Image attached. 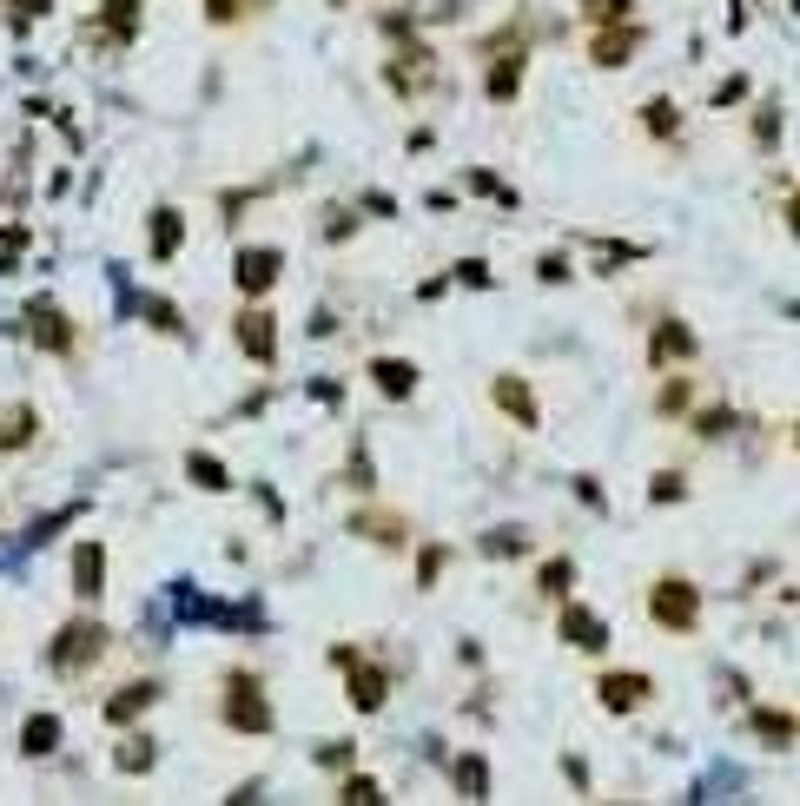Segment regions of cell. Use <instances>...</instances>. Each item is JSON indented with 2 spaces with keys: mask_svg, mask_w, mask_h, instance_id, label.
Instances as JSON below:
<instances>
[{
  "mask_svg": "<svg viewBox=\"0 0 800 806\" xmlns=\"http://www.w3.org/2000/svg\"><path fill=\"white\" fill-rule=\"evenodd\" d=\"M649 622L669 628V635H695V622H702V589L682 582V576H662V582L649 589Z\"/></svg>",
  "mask_w": 800,
  "mask_h": 806,
  "instance_id": "cell-1",
  "label": "cell"
},
{
  "mask_svg": "<svg viewBox=\"0 0 800 806\" xmlns=\"http://www.w3.org/2000/svg\"><path fill=\"white\" fill-rule=\"evenodd\" d=\"M225 721L238 734H271V701H265V688L252 675H232L225 681Z\"/></svg>",
  "mask_w": 800,
  "mask_h": 806,
  "instance_id": "cell-2",
  "label": "cell"
},
{
  "mask_svg": "<svg viewBox=\"0 0 800 806\" xmlns=\"http://www.w3.org/2000/svg\"><path fill=\"white\" fill-rule=\"evenodd\" d=\"M99 655H106V628H99V622H66L60 642H53V668H60V675H79V668H93Z\"/></svg>",
  "mask_w": 800,
  "mask_h": 806,
  "instance_id": "cell-3",
  "label": "cell"
},
{
  "mask_svg": "<svg viewBox=\"0 0 800 806\" xmlns=\"http://www.w3.org/2000/svg\"><path fill=\"white\" fill-rule=\"evenodd\" d=\"M232 344H238L252 364H271V357H278V318H271L265 304L238 311V318H232Z\"/></svg>",
  "mask_w": 800,
  "mask_h": 806,
  "instance_id": "cell-4",
  "label": "cell"
},
{
  "mask_svg": "<svg viewBox=\"0 0 800 806\" xmlns=\"http://www.w3.org/2000/svg\"><path fill=\"white\" fill-rule=\"evenodd\" d=\"M232 278H238V291H245V298H265V291L285 278V258H278V251H265V245H252V251H238V271H232Z\"/></svg>",
  "mask_w": 800,
  "mask_h": 806,
  "instance_id": "cell-5",
  "label": "cell"
},
{
  "mask_svg": "<svg viewBox=\"0 0 800 806\" xmlns=\"http://www.w3.org/2000/svg\"><path fill=\"white\" fill-rule=\"evenodd\" d=\"M490 404H497V410H503L516 430H536V423H543V410H536V390H530L523 377H497V384H490Z\"/></svg>",
  "mask_w": 800,
  "mask_h": 806,
  "instance_id": "cell-6",
  "label": "cell"
},
{
  "mask_svg": "<svg viewBox=\"0 0 800 806\" xmlns=\"http://www.w3.org/2000/svg\"><path fill=\"white\" fill-rule=\"evenodd\" d=\"M338 668L351 675V708H358V714H377V708H384V675H377L371 662H358V648H338Z\"/></svg>",
  "mask_w": 800,
  "mask_h": 806,
  "instance_id": "cell-7",
  "label": "cell"
},
{
  "mask_svg": "<svg viewBox=\"0 0 800 806\" xmlns=\"http://www.w3.org/2000/svg\"><path fill=\"white\" fill-rule=\"evenodd\" d=\"M636 46H642V26L616 20V26H596V40H589V60H596V66H629V60H636Z\"/></svg>",
  "mask_w": 800,
  "mask_h": 806,
  "instance_id": "cell-8",
  "label": "cell"
},
{
  "mask_svg": "<svg viewBox=\"0 0 800 806\" xmlns=\"http://www.w3.org/2000/svg\"><path fill=\"white\" fill-rule=\"evenodd\" d=\"M563 642H569V648H583V655H602V648H609V622H602L596 609L569 602V609H563Z\"/></svg>",
  "mask_w": 800,
  "mask_h": 806,
  "instance_id": "cell-9",
  "label": "cell"
},
{
  "mask_svg": "<svg viewBox=\"0 0 800 806\" xmlns=\"http://www.w3.org/2000/svg\"><path fill=\"white\" fill-rule=\"evenodd\" d=\"M26 331H33V344H46V351H60V357L73 351V318H66L60 304H46V298L26 311Z\"/></svg>",
  "mask_w": 800,
  "mask_h": 806,
  "instance_id": "cell-10",
  "label": "cell"
},
{
  "mask_svg": "<svg viewBox=\"0 0 800 806\" xmlns=\"http://www.w3.org/2000/svg\"><path fill=\"white\" fill-rule=\"evenodd\" d=\"M702 344H695V331L682 324V318H662L655 324V337H649V364L662 370V364H682V357H695Z\"/></svg>",
  "mask_w": 800,
  "mask_h": 806,
  "instance_id": "cell-11",
  "label": "cell"
},
{
  "mask_svg": "<svg viewBox=\"0 0 800 806\" xmlns=\"http://www.w3.org/2000/svg\"><path fill=\"white\" fill-rule=\"evenodd\" d=\"M596 695H602V708H609V714H629V708H642V701L655 695V681H649V675H602V681H596Z\"/></svg>",
  "mask_w": 800,
  "mask_h": 806,
  "instance_id": "cell-12",
  "label": "cell"
},
{
  "mask_svg": "<svg viewBox=\"0 0 800 806\" xmlns=\"http://www.w3.org/2000/svg\"><path fill=\"white\" fill-rule=\"evenodd\" d=\"M384 79H391L397 93H424V86L437 79V73H430V46H404V53L391 60V73H384Z\"/></svg>",
  "mask_w": 800,
  "mask_h": 806,
  "instance_id": "cell-13",
  "label": "cell"
},
{
  "mask_svg": "<svg viewBox=\"0 0 800 806\" xmlns=\"http://www.w3.org/2000/svg\"><path fill=\"white\" fill-rule=\"evenodd\" d=\"M99 576H106V549H99V542H79V549H73V589H79L86 602L106 589Z\"/></svg>",
  "mask_w": 800,
  "mask_h": 806,
  "instance_id": "cell-14",
  "label": "cell"
},
{
  "mask_svg": "<svg viewBox=\"0 0 800 806\" xmlns=\"http://www.w3.org/2000/svg\"><path fill=\"white\" fill-rule=\"evenodd\" d=\"M152 701H159V688H152V681H132V688H119V695L106 701V721H113V728H126V721H139Z\"/></svg>",
  "mask_w": 800,
  "mask_h": 806,
  "instance_id": "cell-15",
  "label": "cell"
},
{
  "mask_svg": "<svg viewBox=\"0 0 800 806\" xmlns=\"http://www.w3.org/2000/svg\"><path fill=\"white\" fill-rule=\"evenodd\" d=\"M516 79H523V53H516V46H503V60L490 66V79H483V86H490V99H497V106H510V99H516Z\"/></svg>",
  "mask_w": 800,
  "mask_h": 806,
  "instance_id": "cell-16",
  "label": "cell"
},
{
  "mask_svg": "<svg viewBox=\"0 0 800 806\" xmlns=\"http://www.w3.org/2000/svg\"><path fill=\"white\" fill-rule=\"evenodd\" d=\"M371 384H377L384 397H410V390H417V370H410L404 357H377V364H371Z\"/></svg>",
  "mask_w": 800,
  "mask_h": 806,
  "instance_id": "cell-17",
  "label": "cell"
},
{
  "mask_svg": "<svg viewBox=\"0 0 800 806\" xmlns=\"http://www.w3.org/2000/svg\"><path fill=\"white\" fill-rule=\"evenodd\" d=\"M179 245H185V218H179V212H166V205H159V212H152V258H159V265H166V258H172V251H179Z\"/></svg>",
  "mask_w": 800,
  "mask_h": 806,
  "instance_id": "cell-18",
  "label": "cell"
},
{
  "mask_svg": "<svg viewBox=\"0 0 800 806\" xmlns=\"http://www.w3.org/2000/svg\"><path fill=\"white\" fill-rule=\"evenodd\" d=\"M20 748H26V754H53V748H60V721H53V714H33V721L20 728Z\"/></svg>",
  "mask_w": 800,
  "mask_h": 806,
  "instance_id": "cell-19",
  "label": "cell"
},
{
  "mask_svg": "<svg viewBox=\"0 0 800 806\" xmlns=\"http://www.w3.org/2000/svg\"><path fill=\"white\" fill-rule=\"evenodd\" d=\"M457 794H463V800H490V767H483L477 754L457 761Z\"/></svg>",
  "mask_w": 800,
  "mask_h": 806,
  "instance_id": "cell-20",
  "label": "cell"
},
{
  "mask_svg": "<svg viewBox=\"0 0 800 806\" xmlns=\"http://www.w3.org/2000/svg\"><path fill=\"white\" fill-rule=\"evenodd\" d=\"M106 33L113 40H132L139 33V0H106Z\"/></svg>",
  "mask_w": 800,
  "mask_h": 806,
  "instance_id": "cell-21",
  "label": "cell"
},
{
  "mask_svg": "<svg viewBox=\"0 0 800 806\" xmlns=\"http://www.w3.org/2000/svg\"><path fill=\"white\" fill-rule=\"evenodd\" d=\"M33 423H40L33 410H7V417H0V450H20V443H33Z\"/></svg>",
  "mask_w": 800,
  "mask_h": 806,
  "instance_id": "cell-22",
  "label": "cell"
},
{
  "mask_svg": "<svg viewBox=\"0 0 800 806\" xmlns=\"http://www.w3.org/2000/svg\"><path fill=\"white\" fill-rule=\"evenodd\" d=\"M185 470H192V483H199V490H232V476H225V463H218V456H205V450H199V456H192Z\"/></svg>",
  "mask_w": 800,
  "mask_h": 806,
  "instance_id": "cell-23",
  "label": "cell"
},
{
  "mask_svg": "<svg viewBox=\"0 0 800 806\" xmlns=\"http://www.w3.org/2000/svg\"><path fill=\"white\" fill-rule=\"evenodd\" d=\"M636 13V0H583V20L589 26H616V20H629Z\"/></svg>",
  "mask_w": 800,
  "mask_h": 806,
  "instance_id": "cell-24",
  "label": "cell"
},
{
  "mask_svg": "<svg viewBox=\"0 0 800 806\" xmlns=\"http://www.w3.org/2000/svg\"><path fill=\"white\" fill-rule=\"evenodd\" d=\"M642 126H649L655 139H675V106H669V99H649V112H642Z\"/></svg>",
  "mask_w": 800,
  "mask_h": 806,
  "instance_id": "cell-25",
  "label": "cell"
},
{
  "mask_svg": "<svg viewBox=\"0 0 800 806\" xmlns=\"http://www.w3.org/2000/svg\"><path fill=\"white\" fill-rule=\"evenodd\" d=\"M338 800H351V806H377V800H384V794H377V781H364V774H351Z\"/></svg>",
  "mask_w": 800,
  "mask_h": 806,
  "instance_id": "cell-26",
  "label": "cell"
},
{
  "mask_svg": "<svg viewBox=\"0 0 800 806\" xmlns=\"http://www.w3.org/2000/svg\"><path fill=\"white\" fill-rule=\"evenodd\" d=\"M569 576H576V569H569L563 556H556V562H543V595H569Z\"/></svg>",
  "mask_w": 800,
  "mask_h": 806,
  "instance_id": "cell-27",
  "label": "cell"
},
{
  "mask_svg": "<svg viewBox=\"0 0 800 806\" xmlns=\"http://www.w3.org/2000/svg\"><path fill=\"white\" fill-rule=\"evenodd\" d=\"M755 734H775V748H781V741L794 734V721H788V714H755Z\"/></svg>",
  "mask_w": 800,
  "mask_h": 806,
  "instance_id": "cell-28",
  "label": "cell"
},
{
  "mask_svg": "<svg viewBox=\"0 0 800 806\" xmlns=\"http://www.w3.org/2000/svg\"><path fill=\"white\" fill-rule=\"evenodd\" d=\"M119 767H126V774H146V767H152V748H146V741L119 748Z\"/></svg>",
  "mask_w": 800,
  "mask_h": 806,
  "instance_id": "cell-29",
  "label": "cell"
},
{
  "mask_svg": "<svg viewBox=\"0 0 800 806\" xmlns=\"http://www.w3.org/2000/svg\"><path fill=\"white\" fill-rule=\"evenodd\" d=\"M245 13V0H205V20L212 26H225V20H238Z\"/></svg>",
  "mask_w": 800,
  "mask_h": 806,
  "instance_id": "cell-30",
  "label": "cell"
},
{
  "mask_svg": "<svg viewBox=\"0 0 800 806\" xmlns=\"http://www.w3.org/2000/svg\"><path fill=\"white\" fill-rule=\"evenodd\" d=\"M728 423H735V417H728V410H702V417H695V430H702V437H722V430H728Z\"/></svg>",
  "mask_w": 800,
  "mask_h": 806,
  "instance_id": "cell-31",
  "label": "cell"
},
{
  "mask_svg": "<svg viewBox=\"0 0 800 806\" xmlns=\"http://www.w3.org/2000/svg\"><path fill=\"white\" fill-rule=\"evenodd\" d=\"M358 529L377 536V542H397V523H384V516H358Z\"/></svg>",
  "mask_w": 800,
  "mask_h": 806,
  "instance_id": "cell-32",
  "label": "cell"
},
{
  "mask_svg": "<svg viewBox=\"0 0 800 806\" xmlns=\"http://www.w3.org/2000/svg\"><path fill=\"white\" fill-rule=\"evenodd\" d=\"M437 569H444V556H437V549H424V562H417V582L430 589V582H437Z\"/></svg>",
  "mask_w": 800,
  "mask_h": 806,
  "instance_id": "cell-33",
  "label": "cell"
},
{
  "mask_svg": "<svg viewBox=\"0 0 800 806\" xmlns=\"http://www.w3.org/2000/svg\"><path fill=\"white\" fill-rule=\"evenodd\" d=\"M649 496H655V503H675V496H682V483H675V476H662V483H649Z\"/></svg>",
  "mask_w": 800,
  "mask_h": 806,
  "instance_id": "cell-34",
  "label": "cell"
},
{
  "mask_svg": "<svg viewBox=\"0 0 800 806\" xmlns=\"http://www.w3.org/2000/svg\"><path fill=\"white\" fill-rule=\"evenodd\" d=\"M46 7H53V0H13V13H26V20H33V13H46Z\"/></svg>",
  "mask_w": 800,
  "mask_h": 806,
  "instance_id": "cell-35",
  "label": "cell"
},
{
  "mask_svg": "<svg viewBox=\"0 0 800 806\" xmlns=\"http://www.w3.org/2000/svg\"><path fill=\"white\" fill-rule=\"evenodd\" d=\"M794 232H800V198H794Z\"/></svg>",
  "mask_w": 800,
  "mask_h": 806,
  "instance_id": "cell-36",
  "label": "cell"
},
{
  "mask_svg": "<svg viewBox=\"0 0 800 806\" xmlns=\"http://www.w3.org/2000/svg\"><path fill=\"white\" fill-rule=\"evenodd\" d=\"M794 443H800V430H794Z\"/></svg>",
  "mask_w": 800,
  "mask_h": 806,
  "instance_id": "cell-37",
  "label": "cell"
}]
</instances>
